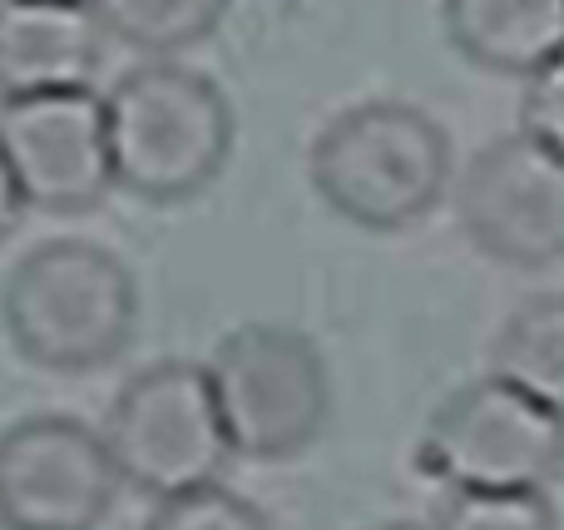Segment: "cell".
I'll return each mask as SVG.
<instances>
[{
  "instance_id": "obj_17",
  "label": "cell",
  "mask_w": 564,
  "mask_h": 530,
  "mask_svg": "<svg viewBox=\"0 0 564 530\" xmlns=\"http://www.w3.org/2000/svg\"><path fill=\"white\" fill-rule=\"evenodd\" d=\"M25 208H30L25 194H20V184H15V174H10L6 154H0V244L15 234V224H20V214H25Z\"/></svg>"
},
{
  "instance_id": "obj_13",
  "label": "cell",
  "mask_w": 564,
  "mask_h": 530,
  "mask_svg": "<svg viewBox=\"0 0 564 530\" xmlns=\"http://www.w3.org/2000/svg\"><path fill=\"white\" fill-rule=\"evenodd\" d=\"M109 40L144 55H178L208 40L228 15V0H89Z\"/></svg>"
},
{
  "instance_id": "obj_5",
  "label": "cell",
  "mask_w": 564,
  "mask_h": 530,
  "mask_svg": "<svg viewBox=\"0 0 564 530\" xmlns=\"http://www.w3.org/2000/svg\"><path fill=\"white\" fill-rule=\"evenodd\" d=\"M416 466L446 491H550L564 476V417L490 372L431 412Z\"/></svg>"
},
{
  "instance_id": "obj_1",
  "label": "cell",
  "mask_w": 564,
  "mask_h": 530,
  "mask_svg": "<svg viewBox=\"0 0 564 530\" xmlns=\"http://www.w3.org/2000/svg\"><path fill=\"white\" fill-rule=\"evenodd\" d=\"M6 337L40 372H99L139 327V288L124 258L89 238H45L6 278Z\"/></svg>"
},
{
  "instance_id": "obj_4",
  "label": "cell",
  "mask_w": 564,
  "mask_h": 530,
  "mask_svg": "<svg viewBox=\"0 0 564 530\" xmlns=\"http://www.w3.org/2000/svg\"><path fill=\"white\" fill-rule=\"evenodd\" d=\"M99 436L119 466V482L154 501L224 482L234 462L208 363H184V357L149 363L144 372L129 377L109 402Z\"/></svg>"
},
{
  "instance_id": "obj_15",
  "label": "cell",
  "mask_w": 564,
  "mask_h": 530,
  "mask_svg": "<svg viewBox=\"0 0 564 530\" xmlns=\"http://www.w3.org/2000/svg\"><path fill=\"white\" fill-rule=\"evenodd\" d=\"M144 530H273V521L248 496L228 491L224 482H208V486H194V491L154 501Z\"/></svg>"
},
{
  "instance_id": "obj_11",
  "label": "cell",
  "mask_w": 564,
  "mask_h": 530,
  "mask_svg": "<svg viewBox=\"0 0 564 530\" xmlns=\"http://www.w3.org/2000/svg\"><path fill=\"white\" fill-rule=\"evenodd\" d=\"M446 35L470 65L530 79L564 50V0H441Z\"/></svg>"
},
{
  "instance_id": "obj_8",
  "label": "cell",
  "mask_w": 564,
  "mask_h": 530,
  "mask_svg": "<svg viewBox=\"0 0 564 530\" xmlns=\"http://www.w3.org/2000/svg\"><path fill=\"white\" fill-rule=\"evenodd\" d=\"M456 214L490 263H564V154L525 129L490 139L460 174Z\"/></svg>"
},
{
  "instance_id": "obj_2",
  "label": "cell",
  "mask_w": 564,
  "mask_h": 530,
  "mask_svg": "<svg viewBox=\"0 0 564 530\" xmlns=\"http://www.w3.org/2000/svg\"><path fill=\"white\" fill-rule=\"evenodd\" d=\"M317 198L371 234H401L436 214L451 188V139L406 99L351 105L317 134L307 154Z\"/></svg>"
},
{
  "instance_id": "obj_10",
  "label": "cell",
  "mask_w": 564,
  "mask_h": 530,
  "mask_svg": "<svg viewBox=\"0 0 564 530\" xmlns=\"http://www.w3.org/2000/svg\"><path fill=\"white\" fill-rule=\"evenodd\" d=\"M105 40L89 0H0V99L85 89Z\"/></svg>"
},
{
  "instance_id": "obj_14",
  "label": "cell",
  "mask_w": 564,
  "mask_h": 530,
  "mask_svg": "<svg viewBox=\"0 0 564 530\" xmlns=\"http://www.w3.org/2000/svg\"><path fill=\"white\" fill-rule=\"evenodd\" d=\"M431 530H560L545 491H451Z\"/></svg>"
},
{
  "instance_id": "obj_7",
  "label": "cell",
  "mask_w": 564,
  "mask_h": 530,
  "mask_svg": "<svg viewBox=\"0 0 564 530\" xmlns=\"http://www.w3.org/2000/svg\"><path fill=\"white\" fill-rule=\"evenodd\" d=\"M105 436L75 417H20L0 432V530H99L119 501Z\"/></svg>"
},
{
  "instance_id": "obj_12",
  "label": "cell",
  "mask_w": 564,
  "mask_h": 530,
  "mask_svg": "<svg viewBox=\"0 0 564 530\" xmlns=\"http://www.w3.org/2000/svg\"><path fill=\"white\" fill-rule=\"evenodd\" d=\"M490 372L564 417V293L525 298L500 323L496 347H490Z\"/></svg>"
},
{
  "instance_id": "obj_6",
  "label": "cell",
  "mask_w": 564,
  "mask_h": 530,
  "mask_svg": "<svg viewBox=\"0 0 564 530\" xmlns=\"http://www.w3.org/2000/svg\"><path fill=\"white\" fill-rule=\"evenodd\" d=\"M218 412L234 456L292 462L322 436L332 412V382L317 343L297 327L248 323L218 343L208 363Z\"/></svg>"
},
{
  "instance_id": "obj_18",
  "label": "cell",
  "mask_w": 564,
  "mask_h": 530,
  "mask_svg": "<svg viewBox=\"0 0 564 530\" xmlns=\"http://www.w3.org/2000/svg\"><path fill=\"white\" fill-rule=\"evenodd\" d=\"M367 530H431V526H416V521H381V526H367Z\"/></svg>"
},
{
  "instance_id": "obj_16",
  "label": "cell",
  "mask_w": 564,
  "mask_h": 530,
  "mask_svg": "<svg viewBox=\"0 0 564 530\" xmlns=\"http://www.w3.org/2000/svg\"><path fill=\"white\" fill-rule=\"evenodd\" d=\"M520 129L545 139L550 149L564 154V50L550 65H540L525 79V99H520Z\"/></svg>"
},
{
  "instance_id": "obj_3",
  "label": "cell",
  "mask_w": 564,
  "mask_h": 530,
  "mask_svg": "<svg viewBox=\"0 0 564 530\" xmlns=\"http://www.w3.org/2000/svg\"><path fill=\"white\" fill-rule=\"evenodd\" d=\"M115 188L144 204H184L224 174L234 109L208 75L178 60H149L105 95Z\"/></svg>"
},
{
  "instance_id": "obj_9",
  "label": "cell",
  "mask_w": 564,
  "mask_h": 530,
  "mask_svg": "<svg viewBox=\"0 0 564 530\" xmlns=\"http://www.w3.org/2000/svg\"><path fill=\"white\" fill-rule=\"evenodd\" d=\"M0 154L40 214H89L115 188L105 95L50 89L0 99Z\"/></svg>"
}]
</instances>
